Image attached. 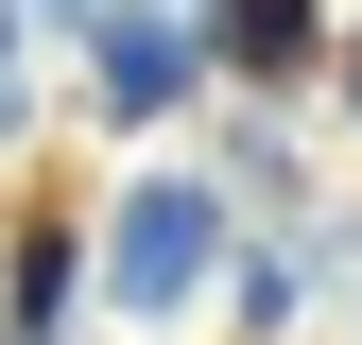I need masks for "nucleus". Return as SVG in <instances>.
Listing matches in <instances>:
<instances>
[{"label": "nucleus", "instance_id": "39448f33", "mask_svg": "<svg viewBox=\"0 0 362 345\" xmlns=\"http://www.w3.org/2000/svg\"><path fill=\"white\" fill-rule=\"evenodd\" d=\"M0 35H18V0H0Z\"/></svg>", "mask_w": 362, "mask_h": 345}, {"label": "nucleus", "instance_id": "7ed1b4c3", "mask_svg": "<svg viewBox=\"0 0 362 345\" xmlns=\"http://www.w3.org/2000/svg\"><path fill=\"white\" fill-rule=\"evenodd\" d=\"M207 35H224V69H259V86H293V69H310V0H224Z\"/></svg>", "mask_w": 362, "mask_h": 345}, {"label": "nucleus", "instance_id": "f03ea898", "mask_svg": "<svg viewBox=\"0 0 362 345\" xmlns=\"http://www.w3.org/2000/svg\"><path fill=\"white\" fill-rule=\"evenodd\" d=\"M190 69H207V52H190L173 18H104V104H121V121H156V104H190Z\"/></svg>", "mask_w": 362, "mask_h": 345}, {"label": "nucleus", "instance_id": "20e7f679", "mask_svg": "<svg viewBox=\"0 0 362 345\" xmlns=\"http://www.w3.org/2000/svg\"><path fill=\"white\" fill-rule=\"evenodd\" d=\"M69 276H86V259H69L52 225H35V242H18V328H35V345H52V311H69Z\"/></svg>", "mask_w": 362, "mask_h": 345}, {"label": "nucleus", "instance_id": "f257e3e1", "mask_svg": "<svg viewBox=\"0 0 362 345\" xmlns=\"http://www.w3.org/2000/svg\"><path fill=\"white\" fill-rule=\"evenodd\" d=\"M207 276H224V190H207V172H139V190H121V225H104V293L173 328Z\"/></svg>", "mask_w": 362, "mask_h": 345}]
</instances>
